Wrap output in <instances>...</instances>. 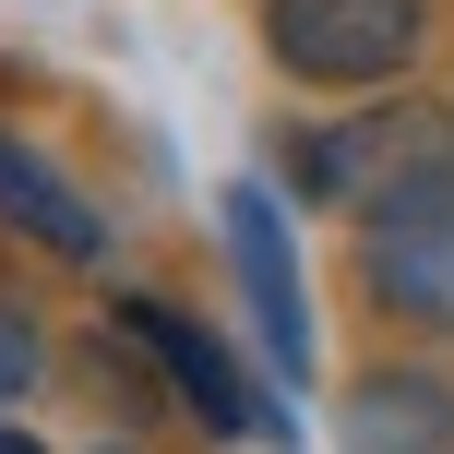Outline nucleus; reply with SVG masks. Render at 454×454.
<instances>
[{
	"label": "nucleus",
	"mask_w": 454,
	"mask_h": 454,
	"mask_svg": "<svg viewBox=\"0 0 454 454\" xmlns=\"http://www.w3.org/2000/svg\"><path fill=\"white\" fill-rule=\"evenodd\" d=\"M431 48V0H263V60L311 96H395Z\"/></svg>",
	"instance_id": "obj_2"
},
{
	"label": "nucleus",
	"mask_w": 454,
	"mask_h": 454,
	"mask_svg": "<svg viewBox=\"0 0 454 454\" xmlns=\"http://www.w3.org/2000/svg\"><path fill=\"white\" fill-rule=\"evenodd\" d=\"M0 454H48V442H36V431H12V419H0Z\"/></svg>",
	"instance_id": "obj_9"
},
{
	"label": "nucleus",
	"mask_w": 454,
	"mask_h": 454,
	"mask_svg": "<svg viewBox=\"0 0 454 454\" xmlns=\"http://www.w3.org/2000/svg\"><path fill=\"white\" fill-rule=\"evenodd\" d=\"M120 347H144V359L180 383V407L204 419L215 442H299V419L275 407V395L227 359V335H204L192 311H168V299H120Z\"/></svg>",
	"instance_id": "obj_3"
},
{
	"label": "nucleus",
	"mask_w": 454,
	"mask_h": 454,
	"mask_svg": "<svg viewBox=\"0 0 454 454\" xmlns=\"http://www.w3.org/2000/svg\"><path fill=\"white\" fill-rule=\"evenodd\" d=\"M227 263H239V299H251V335H263V371L275 383H311V299H299V239H287V204L263 180H227Z\"/></svg>",
	"instance_id": "obj_4"
},
{
	"label": "nucleus",
	"mask_w": 454,
	"mask_h": 454,
	"mask_svg": "<svg viewBox=\"0 0 454 454\" xmlns=\"http://www.w3.org/2000/svg\"><path fill=\"white\" fill-rule=\"evenodd\" d=\"M287 192L359 215V227L431 204V192H454V108L442 96H359L323 132H287Z\"/></svg>",
	"instance_id": "obj_1"
},
{
	"label": "nucleus",
	"mask_w": 454,
	"mask_h": 454,
	"mask_svg": "<svg viewBox=\"0 0 454 454\" xmlns=\"http://www.w3.org/2000/svg\"><path fill=\"white\" fill-rule=\"evenodd\" d=\"M36 371H48L36 311H12V299H0V407H24V395H36Z\"/></svg>",
	"instance_id": "obj_8"
},
{
	"label": "nucleus",
	"mask_w": 454,
	"mask_h": 454,
	"mask_svg": "<svg viewBox=\"0 0 454 454\" xmlns=\"http://www.w3.org/2000/svg\"><path fill=\"white\" fill-rule=\"evenodd\" d=\"M335 454H454V383L419 359L359 371L335 395Z\"/></svg>",
	"instance_id": "obj_6"
},
{
	"label": "nucleus",
	"mask_w": 454,
	"mask_h": 454,
	"mask_svg": "<svg viewBox=\"0 0 454 454\" xmlns=\"http://www.w3.org/2000/svg\"><path fill=\"white\" fill-rule=\"evenodd\" d=\"M0 227H24V239H36L48 263H72V275L108 263V215H96V204H84V192H72L24 132H0Z\"/></svg>",
	"instance_id": "obj_7"
},
{
	"label": "nucleus",
	"mask_w": 454,
	"mask_h": 454,
	"mask_svg": "<svg viewBox=\"0 0 454 454\" xmlns=\"http://www.w3.org/2000/svg\"><path fill=\"white\" fill-rule=\"evenodd\" d=\"M108 454H132V442H108Z\"/></svg>",
	"instance_id": "obj_10"
},
{
	"label": "nucleus",
	"mask_w": 454,
	"mask_h": 454,
	"mask_svg": "<svg viewBox=\"0 0 454 454\" xmlns=\"http://www.w3.org/2000/svg\"><path fill=\"white\" fill-rule=\"evenodd\" d=\"M359 263H371V299H383L395 323H419V335H454V192L431 204L359 227Z\"/></svg>",
	"instance_id": "obj_5"
}]
</instances>
